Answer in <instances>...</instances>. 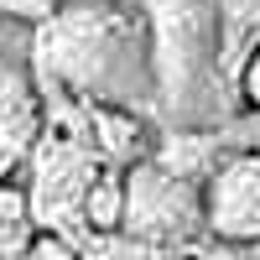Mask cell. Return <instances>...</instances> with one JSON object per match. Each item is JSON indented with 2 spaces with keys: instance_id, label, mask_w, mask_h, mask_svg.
Segmentation results:
<instances>
[{
  "instance_id": "cell-5",
  "label": "cell",
  "mask_w": 260,
  "mask_h": 260,
  "mask_svg": "<svg viewBox=\"0 0 260 260\" xmlns=\"http://www.w3.org/2000/svg\"><path fill=\"white\" fill-rule=\"evenodd\" d=\"M203 224L224 245H260V151H234L203 182Z\"/></svg>"
},
{
  "instance_id": "cell-7",
  "label": "cell",
  "mask_w": 260,
  "mask_h": 260,
  "mask_svg": "<svg viewBox=\"0 0 260 260\" xmlns=\"http://www.w3.org/2000/svg\"><path fill=\"white\" fill-rule=\"evenodd\" d=\"M213 16H219V57L234 83V68L260 42V0H213Z\"/></svg>"
},
{
  "instance_id": "cell-1",
  "label": "cell",
  "mask_w": 260,
  "mask_h": 260,
  "mask_svg": "<svg viewBox=\"0 0 260 260\" xmlns=\"http://www.w3.org/2000/svg\"><path fill=\"white\" fill-rule=\"evenodd\" d=\"M42 89H68L94 104H136V83H151V47H136V21L115 0H68L31 37ZM156 89V83H151Z\"/></svg>"
},
{
  "instance_id": "cell-4",
  "label": "cell",
  "mask_w": 260,
  "mask_h": 260,
  "mask_svg": "<svg viewBox=\"0 0 260 260\" xmlns=\"http://www.w3.org/2000/svg\"><path fill=\"white\" fill-rule=\"evenodd\" d=\"M110 161H104L83 136L52 125L47 136L37 141V151H31V187H26L31 219L47 224V229L83 224V198H89V187H94V177Z\"/></svg>"
},
{
  "instance_id": "cell-6",
  "label": "cell",
  "mask_w": 260,
  "mask_h": 260,
  "mask_svg": "<svg viewBox=\"0 0 260 260\" xmlns=\"http://www.w3.org/2000/svg\"><path fill=\"white\" fill-rule=\"evenodd\" d=\"M42 89L31 83L26 62H0V172L26 161L42 141Z\"/></svg>"
},
{
  "instance_id": "cell-10",
  "label": "cell",
  "mask_w": 260,
  "mask_h": 260,
  "mask_svg": "<svg viewBox=\"0 0 260 260\" xmlns=\"http://www.w3.org/2000/svg\"><path fill=\"white\" fill-rule=\"evenodd\" d=\"M177 250H161V245H146V240H125V245H110L99 250V260H172Z\"/></svg>"
},
{
  "instance_id": "cell-9",
  "label": "cell",
  "mask_w": 260,
  "mask_h": 260,
  "mask_svg": "<svg viewBox=\"0 0 260 260\" xmlns=\"http://www.w3.org/2000/svg\"><path fill=\"white\" fill-rule=\"evenodd\" d=\"M234 94L245 99V110H255V115H260V42L245 52L240 68H234Z\"/></svg>"
},
{
  "instance_id": "cell-3",
  "label": "cell",
  "mask_w": 260,
  "mask_h": 260,
  "mask_svg": "<svg viewBox=\"0 0 260 260\" xmlns=\"http://www.w3.org/2000/svg\"><path fill=\"white\" fill-rule=\"evenodd\" d=\"M120 229L130 240L182 250L187 240H198L208 229L203 224V187L177 177V172H167L156 156L125 167V219H120Z\"/></svg>"
},
{
  "instance_id": "cell-2",
  "label": "cell",
  "mask_w": 260,
  "mask_h": 260,
  "mask_svg": "<svg viewBox=\"0 0 260 260\" xmlns=\"http://www.w3.org/2000/svg\"><path fill=\"white\" fill-rule=\"evenodd\" d=\"M213 0H151V83L177 125H198V94L224 83Z\"/></svg>"
},
{
  "instance_id": "cell-8",
  "label": "cell",
  "mask_w": 260,
  "mask_h": 260,
  "mask_svg": "<svg viewBox=\"0 0 260 260\" xmlns=\"http://www.w3.org/2000/svg\"><path fill=\"white\" fill-rule=\"evenodd\" d=\"M68 6V0H0V21H21V26H47V21Z\"/></svg>"
}]
</instances>
